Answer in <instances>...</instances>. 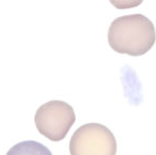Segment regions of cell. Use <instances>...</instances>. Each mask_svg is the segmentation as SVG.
Returning <instances> with one entry per match:
<instances>
[{"mask_svg":"<svg viewBox=\"0 0 156 155\" xmlns=\"http://www.w3.org/2000/svg\"><path fill=\"white\" fill-rule=\"evenodd\" d=\"M155 41V27L142 14H130L115 18L108 29L109 46L122 55L142 56L153 47Z\"/></svg>","mask_w":156,"mask_h":155,"instance_id":"6da1fadb","label":"cell"},{"mask_svg":"<svg viewBox=\"0 0 156 155\" xmlns=\"http://www.w3.org/2000/svg\"><path fill=\"white\" fill-rule=\"evenodd\" d=\"M71 155H115L117 140L112 132L100 123L78 127L69 140Z\"/></svg>","mask_w":156,"mask_h":155,"instance_id":"7a4b0ae2","label":"cell"},{"mask_svg":"<svg viewBox=\"0 0 156 155\" xmlns=\"http://www.w3.org/2000/svg\"><path fill=\"white\" fill-rule=\"evenodd\" d=\"M76 121L74 108L63 101H50L40 106L34 116L35 127L51 141H61Z\"/></svg>","mask_w":156,"mask_h":155,"instance_id":"3957f363","label":"cell"},{"mask_svg":"<svg viewBox=\"0 0 156 155\" xmlns=\"http://www.w3.org/2000/svg\"><path fill=\"white\" fill-rule=\"evenodd\" d=\"M5 155H52V153L40 142L26 140L13 146Z\"/></svg>","mask_w":156,"mask_h":155,"instance_id":"277c9868","label":"cell"},{"mask_svg":"<svg viewBox=\"0 0 156 155\" xmlns=\"http://www.w3.org/2000/svg\"><path fill=\"white\" fill-rule=\"evenodd\" d=\"M109 1L113 7L119 10L136 8L143 2V0H109Z\"/></svg>","mask_w":156,"mask_h":155,"instance_id":"5b68a950","label":"cell"}]
</instances>
